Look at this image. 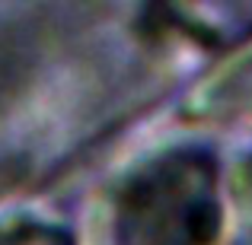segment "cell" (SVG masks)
<instances>
[{
	"label": "cell",
	"mask_w": 252,
	"mask_h": 245,
	"mask_svg": "<svg viewBox=\"0 0 252 245\" xmlns=\"http://www.w3.org/2000/svg\"><path fill=\"white\" fill-rule=\"evenodd\" d=\"M208 86H220V96L211 102L214 115H252V51L233 57V64L223 67Z\"/></svg>",
	"instance_id": "1"
}]
</instances>
